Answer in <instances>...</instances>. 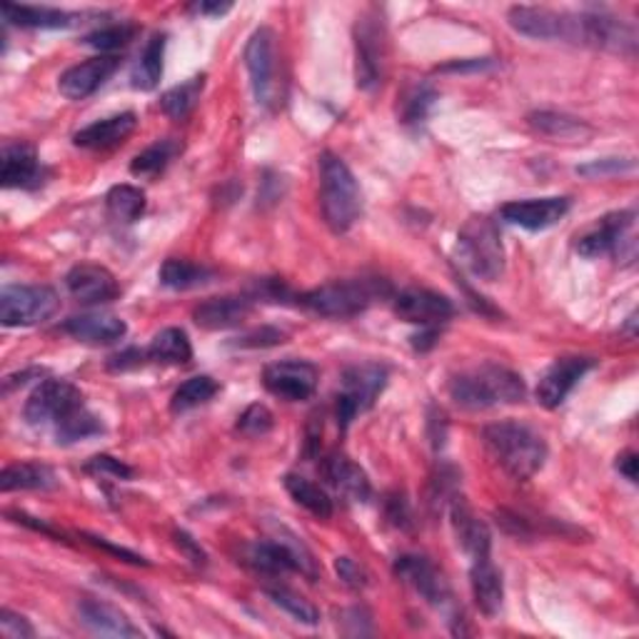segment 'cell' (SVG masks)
<instances>
[{
	"label": "cell",
	"instance_id": "51",
	"mask_svg": "<svg viewBox=\"0 0 639 639\" xmlns=\"http://www.w3.org/2000/svg\"><path fill=\"white\" fill-rule=\"evenodd\" d=\"M0 635L5 639H31L35 637V629L25 617L15 615L11 609H3L0 612Z\"/></svg>",
	"mask_w": 639,
	"mask_h": 639
},
{
	"label": "cell",
	"instance_id": "38",
	"mask_svg": "<svg viewBox=\"0 0 639 639\" xmlns=\"http://www.w3.org/2000/svg\"><path fill=\"white\" fill-rule=\"evenodd\" d=\"M105 203H108V213H111L115 221L135 223L145 213L148 200H145V193L141 188L125 186L123 182V186H115V188L108 190Z\"/></svg>",
	"mask_w": 639,
	"mask_h": 639
},
{
	"label": "cell",
	"instance_id": "24",
	"mask_svg": "<svg viewBox=\"0 0 639 639\" xmlns=\"http://www.w3.org/2000/svg\"><path fill=\"white\" fill-rule=\"evenodd\" d=\"M253 313V300L250 298H210L205 303H200L193 310V320L203 330H231V327L243 325Z\"/></svg>",
	"mask_w": 639,
	"mask_h": 639
},
{
	"label": "cell",
	"instance_id": "2",
	"mask_svg": "<svg viewBox=\"0 0 639 639\" xmlns=\"http://www.w3.org/2000/svg\"><path fill=\"white\" fill-rule=\"evenodd\" d=\"M450 397L460 407L487 410L497 405H515L525 397V382L515 370L485 362L464 370L450 380Z\"/></svg>",
	"mask_w": 639,
	"mask_h": 639
},
{
	"label": "cell",
	"instance_id": "22",
	"mask_svg": "<svg viewBox=\"0 0 639 639\" xmlns=\"http://www.w3.org/2000/svg\"><path fill=\"white\" fill-rule=\"evenodd\" d=\"M450 519L455 537H458L460 547L470 560H480V557H490L492 550V535L487 525L472 513L468 502L455 495L450 500Z\"/></svg>",
	"mask_w": 639,
	"mask_h": 639
},
{
	"label": "cell",
	"instance_id": "5",
	"mask_svg": "<svg viewBox=\"0 0 639 639\" xmlns=\"http://www.w3.org/2000/svg\"><path fill=\"white\" fill-rule=\"evenodd\" d=\"M458 258L474 278L495 282L505 272V245L497 225L485 215H474L458 235Z\"/></svg>",
	"mask_w": 639,
	"mask_h": 639
},
{
	"label": "cell",
	"instance_id": "6",
	"mask_svg": "<svg viewBox=\"0 0 639 639\" xmlns=\"http://www.w3.org/2000/svg\"><path fill=\"white\" fill-rule=\"evenodd\" d=\"M245 66L250 72L255 100L268 111H276L282 103V88L278 80V38L272 29H258L245 45Z\"/></svg>",
	"mask_w": 639,
	"mask_h": 639
},
{
	"label": "cell",
	"instance_id": "16",
	"mask_svg": "<svg viewBox=\"0 0 639 639\" xmlns=\"http://www.w3.org/2000/svg\"><path fill=\"white\" fill-rule=\"evenodd\" d=\"M595 365H597L595 358H582V355L560 358L545 372L540 385H537V403L547 410L560 407L574 390V385H578Z\"/></svg>",
	"mask_w": 639,
	"mask_h": 639
},
{
	"label": "cell",
	"instance_id": "25",
	"mask_svg": "<svg viewBox=\"0 0 639 639\" xmlns=\"http://www.w3.org/2000/svg\"><path fill=\"white\" fill-rule=\"evenodd\" d=\"M63 330L88 345H113L117 340H123L127 325L125 320L111 313H88L66 320V323H63Z\"/></svg>",
	"mask_w": 639,
	"mask_h": 639
},
{
	"label": "cell",
	"instance_id": "28",
	"mask_svg": "<svg viewBox=\"0 0 639 639\" xmlns=\"http://www.w3.org/2000/svg\"><path fill=\"white\" fill-rule=\"evenodd\" d=\"M470 587H472L474 605L480 607L482 615L495 617L502 609V599H505V584H502V574L495 564H492L490 557L472 560Z\"/></svg>",
	"mask_w": 639,
	"mask_h": 639
},
{
	"label": "cell",
	"instance_id": "54",
	"mask_svg": "<svg viewBox=\"0 0 639 639\" xmlns=\"http://www.w3.org/2000/svg\"><path fill=\"white\" fill-rule=\"evenodd\" d=\"M637 464H639V460H637L635 452H625L617 458L619 474H625V480L632 482V485L637 482Z\"/></svg>",
	"mask_w": 639,
	"mask_h": 639
},
{
	"label": "cell",
	"instance_id": "17",
	"mask_svg": "<svg viewBox=\"0 0 639 639\" xmlns=\"http://www.w3.org/2000/svg\"><path fill=\"white\" fill-rule=\"evenodd\" d=\"M570 210V200L552 195V198H527L513 200V203L502 205V221L525 231H547L562 221Z\"/></svg>",
	"mask_w": 639,
	"mask_h": 639
},
{
	"label": "cell",
	"instance_id": "37",
	"mask_svg": "<svg viewBox=\"0 0 639 639\" xmlns=\"http://www.w3.org/2000/svg\"><path fill=\"white\" fill-rule=\"evenodd\" d=\"M205 88V76H195L180 83L176 88H170L166 96L160 98V111L166 113L170 121H186V117L195 111L200 96H203Z\"/></svg>",
	"mask_w": 639,
	"mask_h": 639
},
{
	"label": "cell",
	"instance_id": "7",
	"mask_svg": "<svg viewBox=\"0 0 639 639\" xmlns=\"http://www.w3.org/2000/svg\"><path fill=\"white\" fill-rule=\"evenodd\" d=\"M388 68V29L380 13L368 11L355 25V78L358 88L372 90L382 83Z\"/></svg>",
	"mask_w": 639,
	"mask_h": 639
},
{
	"label": "cell",
	"instance_id": "41",
	"mask_svg": "<svg viewBox=\"0 0 639 639\" xmlns=\"http://www.w3.org/2000/svg\"><path fill=\"white\" fill-rule=\"evenodd\" d=\"M435 88L427 83H415L410 86L403 96H400V115H403V123H423L430 108L435 105Z\"/></svg>",
	"mask_w": 639,
	"mask_h": 639
},
{
	"label": "cell",
	"instance_id": "47",
	"mask_svg": "<svg viewBox=\"0 0 639 639\" xmlns=\"http://www.w3.org/2000/svg\"><path fill=\"white\" fill-rule=\"evenodd\" d=\"M86 472L100 480H121V482L133 480V474H135L131 464H125L117 458H111V455H96V458H90L86 462Z\"/></svg>",
	"mask_w": 639,
	"mask_h": 639
},
{
	"label": "cell",
	"instance_id": "13",
	"mask_svg": "<svg viewBox=\"0 0 639 639\" xmlns=\"http://www.w3.org/2000/svg\"><path fill=\"white\" fill-rule=\"evenodd\" d=\"M578 18H580L578 43L609 53H619V56H632L635 53L637 31L629 23H625L623 18H615L602 11L578 13Z\"/></svg>",
	"mask_w": 639,
	"mask_h": 639
},
{
	"label": "cell",
	"instance_id": "21",
	"mask_svg": "<svg viewBox=\"0 0 639 639\" xmlns=\"http://www.w3.org/2000/svg\"><path fill=\"white\" fill-rule=\"evenodd\" d=\"M78 617H80V625L88 627L90 632L100 637H121V639L141 637V629L127 619L125 612L108 605V602L103 599H96V597L80 599Z\"/></svg>",
	"mask_w": 639,
	"mask_h": 639
},
{
	"label": "cell",
	"instance_id": "8",
	"mask_svg": "<svg viewBox=\"0 0 639 639\" xmlns=\"http://www.w3.org/2000/svg\"><path fill=\"white\" fill-rule=\"evenodd\" d=\"M395 574L405 584H410L419 597L425 602H430L437 609H450V623H452V632L462 635L464 629L462 625V612L455 607V597L450 584H447L445 574L435 568V564L427 560L423 554H403L397 557L395 562Z\"/></svg>",
	"mask_w": 639,
	"mask_h": 639
},
{
	"label": "cell",
	"instance_id": "34",
	"mask_svg": "<svg viewBox=\"0 0 639 639\" xmlns=\"http://www.w3.org/2000/svg\"><path fill=\"white\" fill-rule=\"evenodd\" d=\"M288 495L298 502L300 507H305L310 515L317 519H330L333 517V500L327 497V492L315 485L313 480L303 478V474H288L285 478Z\"/></svg>",
	"mask_w": 639,
	"mask_h": 639
},
{
	"label": "cell",
	"instance_id": "39",
	"mask_svg": "<svg viewBox=\"0 0 639 639\" xmlns=\"http://www.w3.org/2000/svg\"><path fill=\"white\" fill-rule=\"evenodd\" d=\"M217 390L221 385L213 378L208 375H198V378H190L182 382V385L172 392V400H170V410L172 413H188V410L200 407L210 403L217 395Z\"/></svg>",
	"mask_w": 639,
	"mask_h": 639
},
{
	"label": "cell",
	"instance_id": "27",
	"mask_svg": "<svg viewBox=\"0 0 639 639\" xmlns=\"http://www.w3.org/2000/svg\"><path fill=\"white\" fill-rule=\"evenodd\" d=\"M135 125H138V117H135V113L131 111L108 115L103 117V121H96L88 127H83V131H78L72 143H76L78 148L108 150V148H115V145H121L127 135L135 131Z\"/></svg>",
	"mask_w": 639,
	"mask_h": 639
},
{
	"label": "cell",
	"instance_id": "53",
	"mask_svg": "<svg viewBox=\"0 0 639 639\" xmlns=\"http://www.w3.org/2000/svg\"><path fill=\"white\" fill-rule=\"evenodd\" d=\"M88 542L90 545H96V547H105L108 552H113V554H117V557H123L125 562H131V564H148L143 560V557H138L135 552H131V550H125V547H115V545H111V542H105L103 537H88Z\"/></svg>",
	"mask_w": 639,
	"mask_h": 639
},
{
	"label": "cell",
	"instance_id": "55",
	"mask_svg": "<svg viewBox=\"0 0 639 639\" xmlns=\"http://www.w3.org/2000/svg\"><path fill=\"white\" fill-rule=\"evenodd\" d=\"M141 362H143V352H138V350H127V352H121V355H115V358H111V370L138 368Z\"/></svg>",
	"mask_w": 639,
	"mask_h": 639
},
{
	"label": "cell",
	"instance_id": "35",
	"mask_svg": "<svg viewBox=\"0 0 639 639\" xmlns=\"http://www.w3.org/2000/svg\"><path fill=\"white\" fill-rule=\"evenodd\" d=\"M248 562L258 572L270 574V578L295 572V564H292V557L288 552V547L282 545L278 537H270V540L248 547Z\"/></svg>",
	"mask_w": 639,
	"mask_h": 639
},
{
	"label": "cell",
	"instance_id": "12",
	"mask_svg": "<svg viewBox=\"0 0 639 639\" xmlns=\"http://www.w3.org/2000/svg\"><path fill=\"white\" fill-rule=\"evenodd\" d=\"M507 21L519 35L535 41H578V13H557L552 8L515 5Z\"/></svg>",
	"mask_w": 639,
	"mask_h": 639
},
{
	"label": "cell",
	"instance_id": "57",
	"mask_svg": "<svg viewBox=\"0 0 639 639\" xmlns=\"http://www.w3.org/2000/svg\"><path fill=\"white\" fill-rule=\"evenodd\" d=\"M490 60L482 58V60H464V63H450V66H442V72H460V70H482L487 68Z\"/></svg>",
	"mask_w": 639,
	"mask_h": 639
},
{
	"label": "cell",
	"instance_id": "43",
	"mask_svg": "<svg viewBox=\"0 0 639 639\" xmlns=\"http://www.w3.org/2000/svg\"><path fill=\"white\" fill-rule=\"evenodd\" d=\"M100 433H103V425H100V419L93 413H88L86 407L76 410L70 417H66L60 425H56L58 442L88 440V437H96Z\"/></svg>",
	"mask_w": 639,
	"mask_h": 639
},
{
	"label": "cell",
	"instance_id": "31",
	"mask_svg": "<svg viewBox=\"0 0 639 639\" xmlns=\"http://www.w3.org/2000/svg\"><path fill=\"white\" fill-rule=\"evenodd\" d=\"M56 485V472L48 464L41 462H18L8 464L0 472V490L13 492V490H48Z\"/></svg>",
	"mask_w": 639,
	"mask_h": 639
},
{
	"label": "cell",
	"instance_id": "3",
	"mask_svg": "<svg viewBox=\"0 0 639 639\" xmlns=\"http://www.w3.org/2000/svg\"><path fill=\"white\" fill-rule=\"evenodd\" d=\"M320 208L333 233H348L362 213L358 180L335 153L320 155Z\"/></svg>",
	"mask_w": 639,
	"mask_h": 639
},
{
	"label": "cell",
	"instance_id": "49",
	"mask_svg": "<svg viewBox=\"0 0 639 639\" xmlns=\"http://www.w3.org/2000/svg\"><path fill=\"white\" fill-rule=\"evenodd\" d=\"M385 517H388V523L397 529L413 527V509H410V502L403 492H392V495H388Z\"/></svg>",
	"mask_w": 639,
	"mask_h": 639
},
{
	"label": "cell",
	"instance_id": "46",
	"mask_svg": "<svg viewBox=\"0 0 639 639\" xmlns=\"http://www.w3.org/2000/svg\"><path fill=\"white\" fill-rule=\"evenodd\" d=\"M272 425H276V417H272L270 410L260 403L250 405L240 417H237V433L250 437V440L268 435L272 430Z\"/></svg>",
	"mask_w": 639,
	"mask_h": 639
},
{
	"label": "cell",
	"instance_id": "20",
	"mask_svg": "<svg viewBox=\"0 0 639 639\" xmlns=\"http://www.w3.org/2000/svg\"><path fill=\"white\" fill-rule=\"evenodd\" d=\"M117 66H121V58L117 56H96L88 58L86 63H78V66L68 68L60 76V93L68 100H86L113 76Z\"/></svg>",
	"mask_w": 639,
	"mask_h": 639
},
{
	"label": "cell",
	"instance_id": "4",
	"mask_svg": "<svg viewBox=\"0 0 639 639\" xmlns=\"http://www.w3.org/2000/svg\"><path fill=\"white\" fill-rule=\"evenodd\" d=\"M390 285L378 278H355V280H337L320 285L315 290L300 295V305L307 307L310 313L323 317H355L368 310L378 298L388 295Z\"/></svg>",
	"mask_w": 639,
	"mask_h": 639
},
{
	"label": "cell",
	"instance_id": "14",
	"mask_svg": "<svg viewBox=\"0 0 639 639\" xmlns=\"http://www.w3.org/2000/svg\"><path fill=\"white\" fill-rule=\"evenodd\" d=\"M317 380L320 372L307 360H280L268 365L262 372V382L270 395L288 400V403H303L313 397Z\"/></svg>",
	"mask_w": 639,
	"mask_h": 639
},
{
	"label": "cell",
	"instance_id": "36",
	"mask_svg": "<svg viewBox=\"0 0 639 639\" xmlns=\"http://www.w3.org/2000/svg\"><path fill=\"white\" fill-rule=\"evenodd\" d=\"M213 278H215L213 270L190 260L170 258L162 262V268H160V282L172 290H193L200 285H208Z\"/></svg>",
	"mask_w": 639,
	"mask_h": 639
},
{
	"label": "cell",
	"instance_id": "50",
	"mask_svg": "<svg viewBox=\"0 0 639 639\" xmlns=\"http://www.w3.org/2000/svg\"><path fill=\"white\" fill-rule=\"evenodd\" d=\"M335 572H337V578H340L352 590H365V587H368V582H370L368 570H365L362 564L355 562L352 557H337Z\"/></svg>",
	"mask_w": 639,
	"mask_h": 639
},
{
	"label": "cell",
	"instance_id": "19",
	"mask_svg": "<svg viewBox=\"0 0 639 639\" xmlns=\"http://www.w3.org/2000/svg\"><path fill=\"white\" fill-rule=\"evenodd\" d=\"M66 288L83 305H103L121 295V285L113 272L93 262L76 265L66 276Z\"/></svg>",
	"mask_w": 639,
	"mask_h": 639
},
{
	"label": "cell",
	"instance_id": "42",
	"mask_svg": "<svg viewBox=\"0 0 639 639\" xmlns=\"http://www.w3.org/2000/svg\"><path fill=\"white\" fill-rule=\"evenodd\" d=\"M278 540L288 547V552L292 557V564H295V572L303 574L310 582H315L320 578V568L315 554L310 552V547L303 542V537H298L295 532H290L288 527H276Z\"/></svg>",
	"mask_w": 639,
	"mask_h": 639
},
{
	"label": "cell",
	"instance_id": "32",
	"mask_svg": "<svg viewBox=\"0 0 639 639\" xmlns=\"http://www.w3.org/2000/svg\"><path fill=\"white\" fill-rule=\"evenodd\" d=\"M145 355L160 365H188L193 360V345H190L186 330H180V327H166V330H160L153 337L150 348Z\"/></svg>",
	"mask_w": 639,
	"mask_h": 639
},
{
	"label": "cell",
	"instance_id": "45",
	"mask_svg": "<svg viewBox=\"0 0 639 639\" xmlns=\"http://www.w3.org/2000/svg\"><path fill=\"white\" fill-rule=\"evenodd\" d=\"M135 35V25H108V29H98L90 35H86V45L90 48L100 51V56H113V51L117 48H125L127 43L133 41Z\"/></svg>",
	"mask_w": 639,
	"mask_h": 639
},
{
	"label": "cell",
	"instance_id": "44",
	"mask_svg": "<svg viewBox=\"0 0 639 639\" xmlns=\"http://www.w3.org/2000/svg\"><path fill=\"white\" fill-rule=\"evenodd\" d=\"M268 597L272 599V605H278L288 612L290 617H295L298 623L303 625H317L320 623V612L313 602L305 599L298 592H292L288 587H270Z\"/></svg>",
	"mask_w": 639,
	"mask_h": 639
},
{
	"label": "cell",
	"instance_id": "10",
	"mask_svg": "<svg viewBox=\"0 0 639 639\" xmlns=\"http://www.w3.org/2000/svg\"><path fill=\"white\" fill-rule=\"evenodd\" d=\"M58 295L48 285H8L0 290V323L31 327L56 315Z\"/></svg>",
	"mask_w": 639,
	"mask_h": 639
},
{
	"label": "cell",
	"instance_id": "29",
	"mask_svg": "<svg viewBox=\"0 0 639 639\" xmlns=\"http://www.w3.org/2000/svg\"><path fill=\"white\" fill-rule=\"evenodd\" d=\"M0 13H3L8 23L21 25V29H41V31L70 29V25L78 21V15L60 11V8H48V5L3 3L0 5Z\"/></svg>",
	"mask_w": 639,
	"mask_h": 639
},
{
	"label": "cell",
	"instance_id": "56",
	"mask_svg": "<svg viewBox=\"0 0 639 639\" xmlns=\"http://www.w3.org/2000/svg\"><path fill=\"white\" fill-rule=\"evenodd\" d=\"M231 8V3H208V0H200V3L190 5V11L198 15H225Z\"/></svg>",
	"mask_w": 639,
	"mask_h": 639
},
{
	"label": "cell",
	"instance_id": "1",
	"mask_svg": "<svg viewBox=\"0 0 639 639\" xmlns=\"http://www.w3.org/2000/svg\"><path fill=\"white\" fill-rule=\"evenodd\" d=\"M482 440L492 458L500 462L509 478L529 480L542 470L547 460V445L540 433L515 419L492 423L482 430Z\"/></svg>",
	"mask_w": 639,
	"mask_h": 639
},
{
	"label": "cell",
	"instance_id": "48",
	"mask_svg": "<svg viewBox=\"0 0 639 639\" xmlns=\"http://www.w3.org/2000/svg\"><path fill=\"white\" fill-rule=\"evenodd\" d=\"M635 170V160L632 158H602V160H592L587 166L578 168V176L584 178H615L623 176V172H632Z\"/></svg>",
	"mask_w": 639,
	"mask_h": 639
},
{
	"label": "cell",
	"instance_id": "11",
	"mask_svg": "<svg viewBox=\"0 0 639 639\" xmlns=\"http://www.w3.org/2000/svg\"><path fill=\"white\" fill-rule=\"evenodd\" d=\"M83 405V392L68 380H45L33 390L23 415L31 425H60Z\"/></svg>",
	"mask_w": 639,
	"mask_h": 639
},
{
	"label": "cell",
	"instance_id": "23",
	"mask_svg": "<svg viewBox=\"0 0 639 639\" xmlns=\"http://www.w3.org/2000/svg\"><path fill=\"white\" fill-rule=\"evenodd\" d=\"M0 180L3 188H35L41 186L43 168L35 148L29 143H5L0 155Z\"/></svg>",
	"mask_w": 639,
	"mask_h": 639
},
{
	"label": "cell",
	"instance_id": "9",
	"mask_svg": "<svg viewBox=\"0 0 639 639\" xmlns=\"http://www.w3.org/2000/svg\"><path fill=\"white\" fill-rule=\"evenodd\" d=\"M388 385V370L375 362L352 365L343 372V392L337 395V425L348 427L355 417L375 405Z\"/></svg>",
	"mask_w": 639,
	"mask_h": 639
},
{
	"label": "cell",
	"instance_id": "26",
	"mask_svg": "<svg viewBox=\"0 0 639 639\" xmlns=\"http://www.w3.org/2000/svg\"><path fill=\"white\" fill-rule=\"evenodd\" d=\"M323 474L343 497H348L352 502H368L372 495L368 474H365L360 464H355L348 455L333 452L330 458H325Z\"/></svg>",
	"mask_w": 639,
	"mask_h": 639
},
{
	"label": "cell",
	"instance_id": "15",
	"mask_svg": "<svg viewBox=\"0 0 639 639\" xmlns=\"http://www.w3.org/2000/svg\"><path fill=\"white\" fill-rule=\"evenodd\" d=\"M395 315L410 325L437 327L455 317V305L450 298L425 288L403 290L395 298Z\"/></svg>",
	"mask_w": 639,
	"mask_h": 639
},
{
	"label": "cell",
	"instance_id": "52",
	"mask_svg": "<svg viewBox=\"0 0 639 639\" xmlns=\"http://www.w3.org/2000/svg\"><path fill=\"white\" fill-rule=\"evenodd\" d=\"M176 545L180 547L182 552L188 554L190 562H193V564H205V552L200 550V545L188 532H182V529H178V532H176Z\"/></svg>",
	"mask_w": 639,
	"mask_h": 639
},
{
	"label": "cell",
	"instance_id": "30",
	"mask_svg": "<svg viewBox=\"0 0 639 639\" xmlns=\"http://www.w3.org/2000/svg\"><path fill=\"white\" fill-rule=\"evenodd\" d=\"M527 123L535 133L545 135L552 141L564 143H584L592 135V125L584 123L582 117H574L568 113H554V111H537L527 115Z\"/></svg>",
	"mask_w": 639,
	"mask_h": 639
},
{
	"label": "cell",
	"instance_id": "18",
	"mask_svg": "<svg viewBox=\"0 0 639 639\" xmlns=\"http://www.w3.org/2000/svg\"><path fill=\"white\" fill-rule=\"evenodd\" d=\"M635 225V210H619V213H609L602 221L590 227L587 233L578 237V253L582 258H602V255L617 253L619 245L627 243V233Z\"/></svg>",
	"mask_w": 639,
	"mask_h": 639
},
{
	"label": "cell",
	"instance_id": "33",
	"mask_svg": "<svg viewBox=\"0 0 639 639\" xmlns=\"http://www.w3.org/2000/svg\"><path fill=\"white\" fill-rule=\"evenodd\" d=\"M166 43L168 38L162 33H155L153 38L145 43L138 63L133 68V86L138 90H153L162 78V58H166Z\"/></svg>",
	"mask_w": 639,
	"mask_h": 639
},
{
	"label": "cell",
	"instance_id": "40",
	"mask_svg": "<svg viewBox=\"0 0 639 639\" xmlns=\"http://www.w3.org/2000/svg\"><path fill=\"white\" fill-rule=\"evenodd\" d=\"M178 143L172 141H160L138 153L131 162V172L135 178H158L162 170L170 166V160L176 158Z\"/></svg>",
	"mask_w": 639,
	"mask_h": 639
}]
</instances>
